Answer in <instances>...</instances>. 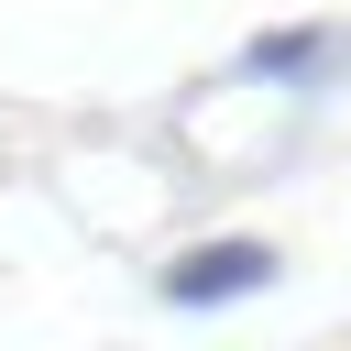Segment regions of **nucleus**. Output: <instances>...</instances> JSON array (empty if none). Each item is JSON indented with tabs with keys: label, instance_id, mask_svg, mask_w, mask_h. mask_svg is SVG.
<instances>
[{
	"label": "nucleus",
	"instance_id": "obj_1",
	"mask_svg": "<svg viewBox=\"0 0 351 351\" xmlns=\"http://www.w3.org/2000/svg\"><path fill=\"white\" fill-rule=\"evenodd\" d=\"M263 274H274L263 241H208V252H186V263L165 274V296H176V307H208V296H252Z\"/></svg>",
	"mask_w": 351,
	"mask_h": 351
},
{
	"label": "nucleus",
	"instance_id": "obj_2",
	"mask_svg": "<svg viewBox=\"0 0 351 351\" xmlns=\"http://www.w3.org/2000/svg\"><path fill=\"white\" fill-rule=\"evenodd\" d=\"M329 55V33H263L252 44V77H296V66H318Z\"/></svg>",
	"mask_w": 351,
	"mask_h": 351
}]
</instances>
